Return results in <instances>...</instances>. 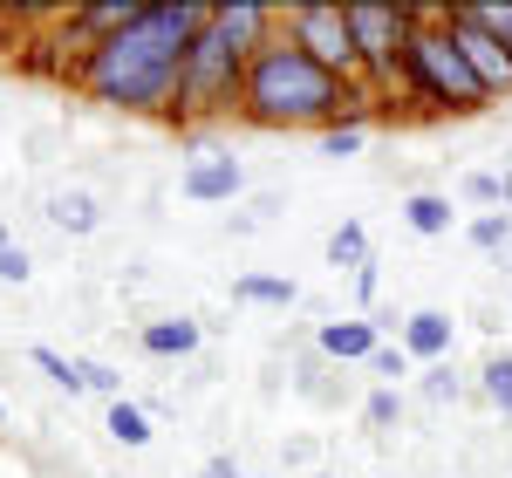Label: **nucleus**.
Returning <instances> with one entry per match:
<instances>
[{"instance_id":"1","label":"nucleus","mask_w":512,"mask_h":478,"mask_svg":"<svg viewBox=\"0 0 512 478\" xmlns=\"http://www.w3.org/2000/svg\"><path fill=\"white\" fill-rule=\"evenodd\" d=\"M212 28V0H151L137 28L110 35L89 62L76 69L82 103L96 110H117V117H144L171 130V110H178V76H185V55L192 41Z\"/></svg>"},{"instance_id":"2","label":"nucleus","mask_w":512,"mask_h":478,"mask_svg":"<svg viewBox=\"0 0 512 478\" xmlns=\"http://www.w3.org/2000/svg\"><path fill=\"white\" fill-rule=\"evenodd\" d=\"M342 96L349 82L328 76L308 48L280 35L267 41L253 62H246V89H239V123L246 130H267V137H287V130H335L342 123Z\"/></svg>"},{"instance_id":"3","label":"nucleus","mask_w":512,"mask_h":478,"mask_svg":"<svg viewBox=\"0 0 512 478\" xmlns=\"http://www.w3.org/2000/svg\"><path fill=\"white\" fill-rule=\"evenodd\" d=\"M485 110H492V89L472 76L465 48L444 28V14L417 21L403 62H396V82L383 89V123H472Z\"/></svg>"},{"instance_id":"4","label":"nucleus","mask_w":512,"mask_h":478,"mask_svg":"<svg viewBox=\"0 0 512 478\" xmlns=\"http://www.w3.org/2000/svg\"><path fill=\"white\" fill-rule=\"evenodd\" d=\"M239 89H246V55L219 28H205L185 55V76H178V110H171V130L178 137H198L212 123H239Z\"/></svg>"},{"instance_id":"5","label":"nucleus","mask_w":512,"mask_h":478,"mask_svg":"<svg viewBox=\"0 0 512 478\" xmlns=\"http://www.w3.org/2000/svg\"><path fill=\"white\" fill-rule=\"evenodd\" d=\"M410 0H355L349 7V35H355V69L362 82H376V89H390L396 82V62H403V48H410Z\"/></svg>"},{"instance_id":"6","label":"nucleus","mask_w":512,"mask_h":478,"mask_svg":"<svg viewBox=\"0 0 512 478\" xmlns=\"http://www.w3.org/2000/svg\"><path fill=\"white\" fill-rule=\"evenodd\" d=\"M280 35L294 41V48H308L328 76H362L355 69V35H349V7H328V0H294V7H280Z\"/></svg>"},{"instance_id":"7","label":"nucleus","mask_w":512,"mask_h":478,"mask_svg":"<svg viewBox=\"0 0 512 478\" xmlns=\"http://www.w3.org/2000/svg\"><path fill=\"white\" fill-rule=\"evenodd\" d=\"M444 28H451V41L465 48L472 76L492 89V103H506V96H512V48L492 35V28H478V14L465 7V0H444Z\"/></svg>"},{"instance_id":"8","label":"nucleus","mask_w":512,"mask_h":478,"mask_svg":"<svg viewBox=\"0 0 512 478\" xmlns=\"http://www.w3.org/2000/svg\"><path fill=\"white\" fill-rule=\"evenodd\" d=\"M178 192L192 205H239V192H246V164L226 151V144H212L205 130L192 137V158H185V171H178Z\"/></svg>"},{"instance_id":"9","label":"nucleus","mask_w":512,"mask_h":478,"mask_svg":"<svg viewBox=\"0 0 512 478\" xmlns=\"http://www.w3.org/2000/svg\"><path fill=\"white\" fill-rule=\"evenodd\" d=\"M212 28L253 62L267 41H280V7H267V0H212Z\"/></svg>"},{"instance_id":"10","label":"nucleus","mask_w":512,"mask_h":478,"mask_svg":"<svg viewBox=\"0 0 512 478\" xmlns=\"http://www.w3.org/2000/svg\"><path fill=\"white\" fill-rule=\"evenodd\" d=\"M315 349L335 362V369H369V356L383 349V335H376L369 315H328L315 328Z\"/></svg>"},{"instance_id":"11","label":"nucleus","mask_w":512,"mask_h":478,"mask_svg":"<svg viewBox=\"0 0 512 478\" xmlns=\"http://www.w3.org/2000/svg\"><path fill=\"white\" fill-rule=\"evenodd\" d=\"M137 349L158 362H192L205 349V321L198 315H151V321H137Z\"/></svg>"},{"instance_id":"12","label":"nucleus","mask_w":512,"mask_h":478,"mask_svg":"<svg viewBox=\"0 0 512 478\" xmlns=\"http://www.w3.org/2000/svg\"><path fill=\"white\" fill-rule=\"evenodd\" d=\"M403 349H410V362H451V349H458V321L444 315V308H410L403 315V335H396Z\"/></svg>"},{"instance_id":"13","label":"nucleus","mask_w":512,"mask_h":478,"mask_svg":"<svg viewBox=\"0 0 512 478\" xmlns=\"http://www.w3.org/2000/svg\"><path fill=\"white\" fill-rule=\"evenodd\" d=\"M48 226L69 233V239H89V233H103V205H96V192H82V185L48 192Z\"/></svg>"},{"instance_id":"14","label":"nucleus","mask_w":512,"mask_h":478,"mask_svg":"<svg viewBox=\"0 0 512 478\" xmlns=\"http://www.w3.org/2000/svg\"><path fill=\"white\" fill-rule=\"evenodd\" d=\"M403 226L417 239H451L458 233V199L451 192H410L403 199Z\"/></svg>"},{"instance_id":"15","label":"nucleus","mask_w":512,"mask_h":478,"mask_svg":"<svg viewBox=\"0 0 512 478\" xmlns=\"http://www.w3.org/2000/svg\"><path fill=\"white\" fill-rule=\"evenodd\" d=\"M103 431H110V444H123V451H144V444L158 438V424H151V410L137 397L123 403H103Z\"/></svg>"},{"instance_id":"16","label":"nucleus","mask_w":512,"mask_h":478,"mask_svg":"<svg viewBox=\"0 0 512 478\" xmlns=\"http://www.w3.org/2000/svg\"><path fill=\"white\" fill-rule=\"evenodd\" d=\"M294 301H301V287L287 274H239L233 280V308H280L287 315Z\"/></svg>"},{"instance_id":"17","label":"nucleus","mask_w":512,"mask_h":478,"mask_svg":"<svg viewBox=\"0 0 512 478\" xmlns=\"http://www.w3.org/2000/svg\"><path fill=\"white\" fill-rule=\"evenodd\" d=\"M472 390H478V397H485V403H492V410H499V417L512 424V349H492V356L478 362Z\"/></svg>"},{"instance_id":"18","label":"nucleus","mask_w":512,"mask_h":478,"mask_svg":"<svg viewBox=\"0 0 512 478\" xmlns=\"http://www.w3.org/2000/svg\"><path fill=\"white\" fill-rule=\"evenodd\" d=\"M369 260H376V253H369V233H362V219H342V226L328 233V267L355 280L362 267H369Z\"/></svg>"},{"instance_id":"19","label":"nucleus","mask_w":512,"mask_h":478,"mask_svg":"<svg viewBox=\"0 0 512 478\" xmlns=\"http://www.w3.org/2000/svg\"><path fill=\"white\" fill-rule=\"evenodd\" d=\"M28 362H35V369L55 383V390H62V397H89V383H82V356H62V349L35 342V349H28Z\"/></svg>"},{"instance_id":"20","label":"nucleus","mask_w":512,"mask_h":478,"mask_svg":"<svg viewBox=\"0 0 512 478\" xmlns=\"http://www.w3.org/2000/svg\"><path fill=\"white\" fill-rule=\"evenodd\" d=\"M465 239H472L478 253L499 260V253L512 246V205H499V212H472V219H465Z\"/></svg>"},{"instance_id":"21","label":"nucleus","mask_w":512,"mask_h":478,"mask_svg":"<svg viewBox=\"0 0 512 478\" xmlns=\"http://www.w3.org/2000/svg\"><path fill=\"white\" fill-rule=\"evenodd\" d=\"M410 376H417V362H410L403 342H383V349L369 356V383H376V390H403Z\"/></svg>"},{"instance_id":"22","label":"nucleus","mask_w":512,"mask_h":478,"mask_svg":"<svg viewBox=\"0 0 512 478\" xmlns=\"http://www.w3.org/2000/svg\"><path fill=\"white\" fill-rule=\"evenodd\" d=\"M396 424H403V390H369L362 397V431L369 438H390Z\"/></svg>"},{"instance_id":"23","label":"nucleus","mask_w":512,"mask_h":478,"mask_svg":"<svg viewBox=\"0 0 512 478\" xmlns=\"http://www.w3.org/2000/svg\"><path fill=\"white\" fill-rule=\"evenodd\" d=\"M417 397L431 403V410H444V403H458V397H465V376H458L451 362H431V369L417 376Z\"/></svg>"},{"instance_id":"24","label":"nucleus","mask_w":512,"mask_h":478,"mask_svg":"<svg viewBox=\"0 0 512 478\" xmlns=\"http://www.w3.org/2000/svg\"><path fill=\"white\" fill-rule=\"evenodd\" d=\"M458 199L478 205V212H499V205H506V178H499V171H465V178H458Z\"/></svg>"},{"instance_id":"25","label":"nucleus","mask_w":512,"mask_h":478,"mask_svg":"<svg viewBox=\"0 0 512 478\" xmlns=\"http://www.w3.org/2000/svg\"><path fill=\"white\" fill-rule=\"evenodd\" d=\"M82 383H89V397L123 403V369H117V362H103V356H82Z\"/></svg>"},{"instance_id":"26","label":"nucleus","mask_w":512,"mask_h":478,"mask_svg":"<svg viewBox=\"0 0 512 478\" xmlns=\"http://www.w3.org/2000/svg\"><path fill=\"white\" fill-rule=\"evenodd\" d=\"M28 280H35V253L21 239H7L0 246V287H28Z\"/></svg>"},{"instance_id":"27","label":"nucleus","mask_w":512,"mask_h":478,"mask_svg":"<svg viewBox=\"0 0 512 478\" xmlns=\"http://www.w3.org/2000/svg\"><path fill=\"white\" fill-rule=\"evenodd\" d=\"M315 144H321V158H335V164H342V158H362L369 130H349V123H335V130H321Z\"/></svg>"},{"instance_id":"28","label":"nucleus","mask_w":512,"mask_h":478,"mask_svg":"<svg viewBox=\"0 0 512 478\" xmlns=\"http://www.w3.org/2000/svg\"><path fill=\"white\" fill-rule=\"evenodd\" d=\"M465 7L478 14V28H492V35L512 48V0H465Z\"/></svg>"},{"instance_id":"29","label":"nucleus","mask_w":512,"mask_h":478,"mask_svg":"<svg viewBox=\"0 0 512 478\" xmlns=\"http://www.w3.org/2000/svg\"><path fill=\"white\" fill-rule=\"evenodd\" d=\"M376 294H383V260H369V267L355 274V301H362V315H376Z\"/></svg>"},{"instance_id":"30","label":"nucleus","mask_w":512,"mask_h":478,"mask_svg":"<svg viewBox=\"0 0 512 478\" xmlns=\"http://www.w3.org/2000/svg\"><path fill=\"white\" fill-rule=\"evenodd\" d=\"M226 233H233V239H246V233H260V219H253V212L239 205V212H226Z\"/></svg>"},{"instance_id":"31","label":"nucleus","mask_w":512,"mask_h":478,"mask_svg":"<svg viewBox=\"0 0 512 478\" xmlns=\"http://www.w3.org/2000/svg\"><path fill=\"white\" fill-rule=\"evenodd\" d=\"M280 205H287V199H280V192H260V199H253V205H246V212H253V219H260V226H267V219H274V212H280Z\"/></svg>"},{"instance_id":"32","label":"nucleus","mask_w":512,"mask_h":478,"mask_svg":"<svg viewBox=\"0 0 512 478\" xmlns=\"http://www.w3.org/2000/svg\"><path fill=\"white\" fill-rule=\"evenodd\" d=\"M492 267H499V274H506V280H512V246H506V253H499V260H492Z\"/></svg>"},{"instance_id":"33","label":"nucleus","mask_w":512,"mask_h":478,"mask_svg":"<svg viewBox=\"0 0 512 478\" xmlns=\"http://www.w3.org/2000/svg\"><path fill=\"white\" fill-rule=\"evenodd\" d=\"M499 178H506V205H512V164H506V171H499Z\"/></svg>"},{"instance_id":"34","label":"nucleus","mask_w":512,"mask_h":478,"mask_svg":"<svg viewBox=\"0 0 512 478\" xmlns=\"http://www.w3.org/2000/svg\"><path fill=\"white\" fill-rule=\"evenodd\" d=\"M7 239H14V226H7V219H0V246H7Z\"/></svg>"},{"instance_id":"35","label":"nucleus","mask_w":512,"mask_h":478,"mask_svg":"<svg viewBox=\"0 0 512 478\" xmlns=\"http://www.w3.org/2000/svg\"><path fill=\"white\" fill-rule=\"evenodd\" d=\"M0 431H7V397H0Z\"/></svg>"},{"instance_id":"36","label":"nucleus","mask_w":512,"mask_h":478,"mask_svg":"<svg viewBox=\"0 0 512 478\" xmlns=\"http://www.w3.org/2000/svg\"><path fill=\"white\" fill-rule=\"evenodd\" d=\"M192 478H212V472H205V465H198V472H192Z\"/></svg>"},{"instance_id":"37","label":"nucleus","mask_w":512,"mask_h":478,"mask_svg":"<svg viewBox=\"0 0 512 478\" xmlns=\"http://www.w3.org/2000/svg\"><path fill=\"white\" fill-rule=\"evenodd\" d=\"M315 478H342V472H315Z\"/></svg>"},{"instance_id":"38","label":"nucleus","mask_w":512,"mask_h":478,"mask_svg":"<svg viewBox=\"0 0 512 478\" xmlns=\"http://www.w3.org/2000/svg\"><path fill=\"white\" fill-rule=\"evenodd\" d=\"M246 478H267V472H246Z\"/></svg>"}]
</instances>
